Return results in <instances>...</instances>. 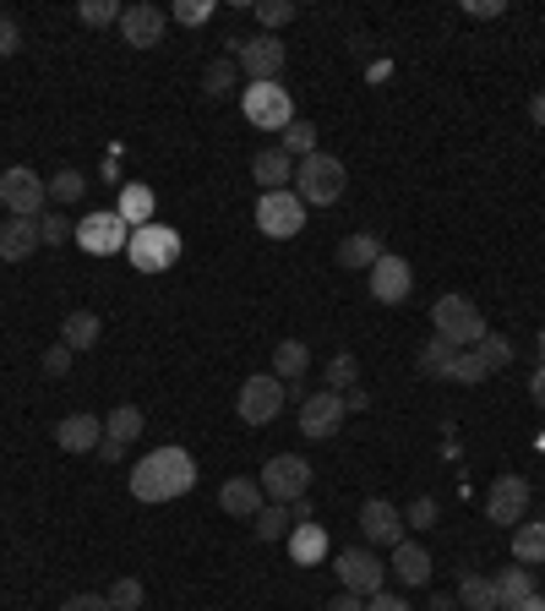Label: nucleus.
<instances>
[{"label":"nucleus","mask_w":545,"mask_h":611,"mask_svg":"<svg viewBox=\"0 0 545 611\" xmlns=\"http://www.w3.org/2000/svg\"><path fill=\"white\" fill-rule=\"evenodd\" d=\"M513 557L519 562H545V519L513 524Z\"/></svg>","instance_id":"30"},{"label":"nucleus","mask_w":545,"mask_h":611,"mask_svg":"<svg viewBox=\"0 0 545 611\" xmlns=\"http://www.w3.org/2000/svg\"><path fill=\"white\" fill-rule=\"evenodd\" d=\"M530 514V481L524 475H496L485 492V519L491 524H524Z\"/></svg>","instance_id":"13"},{"label":"nucleus","mask_w":545,"mask_h":611,"mask_svg":"<svg viewBox=\"0 0 545 611\" xmlns=\"http://www.w3.org/2000/svg\"><path fill=\"white\" fill-rule=\"evenodd\" d=\"M361 535L371 546H398L404 540V514L387 497H365L361 503Z\"/></svg>","instance_id":"17"},{"label":"nucleus","mask_w":545,"mask_h":611,"mask_svg":"<svg viewBox=\"0 0 545 611\" xmlns=\"http://www.w3.org/2000/svg\"><path fill=\"white\" fill-rule=\"evenodd\" d=\"M104 436H115V442H137V436H142V410H137V404H115L109 421H104Z\"/></svg>","instance_id":"31"},{"label":"nucleus","mask_w":545,"mask_h":611,"mask_svg":"<svg viewBox=\"0 0 545 611\" xmlns=\"http://www.w3.org/2000/svg\"><path fill=\"white\" fill-rule=\"evenodd\" d=\"M104 442V426H98V415H66V421H55V447L61 453H93Z\"/></svg>","instance_id":"20"},{"label":"nucleus","mask_w":545,"mask_h":611,"mask_svg":"<svg viewBox=\"0 0 545 611\" xmlns=\"http://www.w3.org/2000/svg\"><path fill=\"white\" fill-rule=\"evenodd\" d=\"M344 186H350V175H344V159H333V154H311V159H295V197L306 202V208H328V202H339L344 197Z\"/></svg>","instance_id":"2"},{"label":"nucleus","mask_w":545,"mask_h":611,"mask_svg":"<svg viewBox=\"0 0 545 611\" xmlns=\"http://www.w3.org/2000/svg\"><path fill=\"white\" fill-rule=\"evenodd\" d=\"M541 349H545V328H541Z\"/></svg>","instance_id":"58"},{"label":"nucleus","mask_w":545,"mask_h":611,"mask_svg":"<svg viewBox=\"0 0 545 611\" xmlns=\"http://www.w3.org/2000/svg\"><path fill=\"white\" fill-rule=\"evenodd\" d=\"M98 459H104V464H120V459H126V442L104 436V442H98Z\"/></svg>","instance_id":"50"},{"label":"nucleus","mask_w":545,"mask_h":611,"mask_svg":"<svg viewBox=\"0 0 545 611\" xmlns=\"http://www.w3.org/2000/svg\"><path fill=\"white\" fill-rule=\"evenodd\" d=\"M431 328H437V339H448L453 349L480 345V339H485V317H480V306H474L469 295H437V306H431Z\"/></svg>","instance_id":"3"},{"label":"nucleus","mask_w":545,"mask_h":611,"mask_svg":"<svg viewBox=\"0 0 545 611\" xmlns=\"http://www.w3.org/2000/svg\"><path fill=\"white\" fill-rule=\"evenodd\" d=\"M61 611H115V607H109V596H72Z\"/></svg>","instance_id":"48"},{"label":"nucleus","mask_w":545,"mask_h":611,"mask_svg":"<svg viewBox=\"0 0 545 611\" xmlns=\"http://www.w3.org/2000/svg\"><path fill=\"white\" fill-rule=\"evenodd\" d=\"M120 11H126V6H115V0H83V6H77V17H83L88 28H109V22H120Z\"/></svg>","instance_id":"40"},{"label":"nucleus","mask_w":545,"mask_h":611,"mask_svg":"<svg viewBox=\"0 0 545 611\" xmlns=\"http://www.w3.org/2000/svg\"><path fill=\"white\" fill-rule=\"evenodd\" d=\"M22 50V28L11 17H0V55H17Z\"/></svg>","instance_id":"47"},{"label":"nucleus","mask_w":545,"mask_h":611,"mask_svg":"<svg viewBox=\"0 0 545 611\" xmlns=\"http://www.w3.org/2000/svg\"><path fill=\"white\" fill-rule=\"evenodd\" d=\"M218 508H224L229 519H257V514H263V481H257V475H229V481L218 486Z\"/></svg>","instance_id":"18"},{"label":"nucleus","mask_w":545,"mask_h":611,"mask_svg":"<svg viewBox=\"0 0 545 611\" xmlns=\"http://www.w3.org/2000/svg\"><path fill=\"white\" fill-rule=\"evenodd\" d=\"M131 262L142 267V273H164L170 262L181 257V235L175 230H164V224H142V230H131Z\"/></svg>","instance_id":"11"},{"label":"nucleus","mask_w":545,"mask_h":611,"mask_svg":"<svg viewBox=\"0 0 545 611\" xmlns=\"http://www.w3.org/2000/svg\"><path fill=\"white\" fill-rule=\"evenodd\" d=\"M530 399L545 410V366H535V377H530Z\"/></svg>","instance_id":"51"},{"label":"nucleus","mask_w":545,"mask_h":611,"mask_svg":"<svg viewBox=\"0 0 545 611\" xmlns=\"http://www.w3.org/2000/svg\"><path fill=\"white\" fill-rule=\"evenodd\" d=\"M83 191H88V175L72 170V165L55 170V180H50V197H55V202H83Z\"/></svg>","instance_id":"37"},{"label":"nucleus","mask_w":545,"mask_h":611,"mask_svg":"<svg viewBox=\"0 0 545 611\" xmlns=\"http://www.w3.org/2000/svg\"><path fill=\"white\" fill-rule=\"evenodd\" d=\"M235 61H241V72H246L252 83H278V72H284V44H278V33H257V39H241Z\"/></svg>","instance_id":"15"},{"label":"nucleus","mask_w":545,"mask_h":611,"mask_svg":"<svg viewBox=\"0 0 545 611\" xmlns=\"http://www.w3.org/2000/svg\"><path fill=\"white\" fill-rule=\"evenodd\" d=\"M382 257H387V252H382V235H371V230L344 235V246H339V262H344V267H365V273H371Z\"/></svg>","instance_id":"26"},{"label":"nucleus","mask_w":545,"mask_h":611,"mask_svg":"<svg viewBox=\"0 0 545 611\" xmlns=\"http://www.w3.org/2000/svg\"><path fill=\"white\" fill-rule=\"evenodd\" d=\"M278 148H284L289 159H311V154H317V126H311V120H289Z\"/></svg>","instance_id":"33"},{"label":"nucleus","mask_w":545,"mask_h":611,"mask_svg":"<svg viewBox=\"0 0 545 611\" xmlns=\"http://www.w3.org/2000/svg\"><path fill=\"white\" fill-rule=\"evenodd\" d=\"M241 109H246V120L257 131H284L295 120V98H289V87L278 83H252L241 93Z\"/></svg>","instance_id":"7"},{"label":"nucleus","mask_w":545,"mask_h":611,"mask_svg":"<svg viewBox=\"0 0 545 611\" xmlns=\"http://www.w3.org/2000/svg\"><path fill=\"white\" fill-rule=\"evenodd\" d=\"M229 87H235V61H229V55H218V61L207 66V77H202V93H207V98H224Z\"/></svg>","instance_id":"39"},{"label":"nucleus","mask_w":545,"mask_h":611,"mask_svg":"<svg viewBox=\"0 0 545 611\" xmlns=\"http://www.w3.org/2000/svg\"><path fill=\"white\" fill-rule=\"evenodd\" d=\"M328 611H365V607H361V596H350V590H344L339 601H328Z\"/></svg>","instance_id":"52"},{"label":"nucleus","mask_w":545,"mask_h":611,"mask_svg":"<svg viewBox=\"0 0 545 611\" xmlns=\"http://www.w3.org/2000/svg\"><path fill=\"white\" fill-rule=\"evenodd\" d=\"M77 246L93 252V257H115V252L131 246V230H126V219L115 208L109 213H88V219H77Z\"/></svg>","instance_id":"10"},{"label":"nucleus","mask_w":545,"mask_h":611,"mask_svg":"<svg viewBox=\"0 0 545 611\" xmlns=\"http://www.w3.org/2000/svg\"><path fill=\"white\" fill-rule=\"evenodd\" d=\"M191 486H196V459L185 447H153L131 470V497L137 503H170V497H185Z\"/></svg>","instance_id":"1"},{"label":"nucleus","mask_w":545,"mask_h":611,"mask_svg":"<svg viewBox=\"0 0 545 611\" xmlns=\"http://www.w3.org/2000/svg\"><path fill=\"white\" fill-rule=\"evenodd\" d=\"M474 355L485 360V371H502V366H513V339H507V334H485V339L474 345Z\"/></svg>","instance_id":"36"},{"label":"nucleus","mask_w":545,"mask_h":611,"mask_svg":"<svg viewBox=\"0 0 545 611\" xmlns=\"http://www.w3.org/2000/svg\"><path fill=\"white\" fill-rule=\"evenodd\" d=\"M491 371H485V360L474 355V349H453V360H448V382H485Z\"/></svg>","instance_id":"35"},{"label":"nucleus","mask_w":545,"mask_h":611,"mask_svg":"<svg viewBox=\"0 0 545 611\" xmlns=\"http://www.w3.org/2000/svg\"><path fill=\"white\" fill-rule=\"evenodd\" d=\"M448 360H453V345H448V339L431 334V339L420 345V371H426V377H448Z\"/></svg>","instance_id":"38"},{"label":"nucleus","mask_w":545,"mask_h":611,"mask_svg":"<svg viewBox=\"0 0 545 611\" xmlns=\"http://www.w3.org/2000/svg\"><path fill=\"white\" fill-rule=\"evenodd\" d=\"M496 584V611H519L530 596H535V579H530V568H507V573H496L491 579Z\"/></svg>","instance_id":"25"},{"label":"nucleus","mask_w":545,"mask_h":611,"mask_svg":"<svg viewBox=\"0 0 545 611\" xmlns=\"http://www.w3.org/2000/svg\"><path fill=\"white\" fill-rule=\"evenodd\" d=\"M257 22L268 33H278L284 22H295V0H257Z\"/></svg>","instance_id":"41"},{"label":"nucleus","mask_w":545,"mask_h":611,"mask_svg":"<svg viewBox=\"0 0 545 611\" xmlns=\"http://www.w3.org/2000/svg\"><path fill=\"white\" fill-rule=\"evenodd\" d=\"M289 557L300 562V568H311V562H322L328 557V529L311 519V524H295L289 529Z\"/></svg>","instance_id":"24"},{"label":"nucleus","mask_w":545,"mask_h":611,"mask_svg":"<svg viewBox=\"0 0 545 611\" xmlns=\"http://www.w3.org/2000/svg\"><path fill=\"white\" fill-rule=\"evenodd\" d=\"M44 371H50V377H66V371H72V349L66 345L44 349Z\"/></svg>","instance_id":"45"},{"label":"nucleus","mask_w":545,"mask_h":611,"mask_svg":"<svg viewBox=\"0 0 545 611\" xmlns=\"http://www.w3.org/2000/svg\"><path fill=\"white\" fill-rule=\"evenodd\" d=\"M344 393H306L300 399V436H311V442H328V436H339V426H344Z\"/></svg>","instance_id":"12"},{"label":"nucleus","mask_w":545,"mask_h":611,"mask_svg":"<svg viewBox=\"0 0 545 611\" xmlns=\"http://www.w3.org/2000/svg\"><path fill=\"white\" fill-rule=\"evenodd\" d=\"M365 611H409V601H398V596H387V590H382V596H371V601H365Z\"/></svg>","instance_id":"49"},{"label":"nucleus","mask_w":545,"mask_h":611,"mask_svg":"<svg viewBox=\"0 0 545 611\" xmlns=\"http://www.w3.org/2000/svg\"><path fill=\"white\" fill-rule=\"evenodd\" d=\"M164 28H170V11H159V6H148V0L120 11V33H126L131 50H153V44H164Z\"/></svg>","instance_id":"16"},{"label":"nucleus","mask_w":545,"mask_h":611,"mask_svg":"<svg viewBox=\"0 0 545 611\" xmlns=\"http://www.w3.org/2000/svg\"><path fill=\"white\" fill-rule=\"evenodd\" d=\"M365 284H371V301H382V306H404V301H409V289H415V267L387 252V257L365 273Z\"/></svg>","instance_id":"14"},{"label":"nucleus","mask_w":545,"mask_h":611,"mask_svg":"<svg viewBox=\"0 0 545 611\" xmlns=\"http://www.w3.org/2000/svg\"><path fill=\"white\" fill-rule=\"evenodd\" d=\"M289 519H295V524H311V503H306V497H300V503H289Z\"/></svg>","instance_id":"54"},{"label":"nucleus","mask_w":545,"mask_h":611,"mask_svg":"<svg viewBox=\"0 0 545 611\" xmlns=\"http://www.w3.org/2000/svg\"><path fill=\"white\" fill-rule=\"evenodd\" d=\"M365 404H371V393H365V388H350V393H344V410H365Z\"/></svg>","instance_id":"53"},{"label":"nucleus","mask_w":545,"mask_h":611,"mask_svg":"<svg viewBox=\"0 0 545 611\" xmlns=\"http://www.w3.org/2000/svg\"><path fill=\"white\" fill-rule=\"evenodd\" d=\"M519 611H545V596H530V601H524Z\"/></svg>","instance_id":"57"},{"label":"nucleus","mask_w":545,"mask_h":611,"mask_svg":"<svg viewBox=\"0 0 545 611\" xmlns=\"http://www.w3.org/2000/svg\"><path fill=\"white\" fill-rule=\"evenodd\" d=\"M458 607L463 611H496V584L480 579V573H463V579H458Z\"/></svg>","instance_id":"29"},{"label":"nucleus","mask_w":545,"mask_h":611,"mask_svg":"<svg viewBox=\"0 0 545 611\" xmlns=\"http://www.w3.org/2000/svg\"><path fill=\"white\" fill-rule=\"evenodd\" d=\"M153 208H159V197L148 191V186H120V202H115V213L126 219V230H142V224H153Z\"/></svg>","instance_id":"23"},{"label":"nucleus","mask_w":545,"mask_h":611,"mask_svg":"<svg viewBox=\"0 0 545 611\" xmlns=\"http://www.w3.org/2000/svg\"><path fill=\"white\" fill-rule=\"evenodd\" d=\"M257 230L272 235V241H289L306 230V202L295 191H263L257 197Z\"/></svg>","instance_id":"8"},{"label":"nucleus","mask_w":545,"mask_h":611,"mask_svg":"<svg viewBox=\"0 0 545 611\" xmlns=\"http://www.w3.org/2000/svg\"><path fill=\"white\" fill-rule=\"evenodd\" d=\"M530 120H535V126H545V93H535V98H530Z\"/></svg>","instance_id":"55"},{"label":"nucleus","mask_w":545,"mask_h":611,"mask_svg":"<svg viewBox=\"0 0 545 611\" xmlns=\"http://www.w3.org/2000/svg\"><path fill=\"white\" fill-rule=\"evenodd\" d=\"M0 202H6L11 219H39L50 208V180L39 170H28V165H11L0 175Z\"/></svg>","instance_id":"4"},{"label":"nucleus","mask_w":545,"mask_h":611,"mask_svg":"<svg viewBox=\"0 0 545 611\" xmlns=\"http://www.w3.org/2000/svg\"><path fill=\"white\" fill-rule=\"evenodd\" d=\"M306 366H311V349L300 345V339H284V345L272 349V377H278V382L306 377Z\"/></svg>","instance_id":"28"},{"label":"nucleus","mask_w":545,"mask_h":611,"mask_svg":"<svg viewBox=\"0 0 545 611\" xmlns=\"http://www.w3.org/2000/svg\"><path fill=\"white\" fill-rule=\"evenodd\" d=\"M333 568H339L344 590H350V596H361V601L382 596V584H387V562H382L376 551H361V546L339 551V557H333Z\"/></svg>","instance_id":"9"},{"label":"nucleus","mask_w":545,"mask_h":611,"mask_svg":"<svg viewBox=\"0 0 545 611\" xmlns=\"http://www.w3.org/2000/svg\"><path fill=\"white\" fill-rule=\"evenodd\" d=\"M170 17H175L181 28H202V22L213 17V6H207V0H181V6H175Z\"/></svg>","instance_id":"44"},{"label":"nucleus","mask_w":545,"mask_h":611,"mask_svg":"<svg viewBox=\"0 0 545 611\" xmlns=\"http://www.w3.org/2000/svg\"><path fill=\"white\" fill-rule=\"evenodd\" d=\"M404 519H409V524H420V529H426V524H437V503H431V497H415Z\"/></svg>","instance_id":"46"},{"label":"nucleus","mask_w":545,"mask_h":611,"mask_svg":"<svg viewBox=\"0 0 545 611\" xmlns=\"http://www.w3.org/2000/svg\"><path fill=\"white\" fill-rule=\"evenodd\" d=\"M77 235V224H66V219H55V213H39V241L44 246H61V241H72Z\"/></svg>","instance_id":"43"},{"label":"nucleus","mask_w":545,"mask_h":611,"mask_svg":"<svg viewBox=\"0 0 545 611\" xmlns=\"http://www.w3.org/2000/svg\"><path fill=\"white\" fill-rule=\"evenodd\" d=\"M44 241H39V219H0V262H28L39 252Z\"/></svg>","instance_id":"19"},{"label":"nucleus","mask_w":545,"mask_h":611,"mask_svg":"<svg viewBox=\"0 0 545 611\" xmlns=\"http://www.w3.org/2000/svg\"><path fill=\"white\" fill-rule=\"evenodd\" d=\"M263 497H272V503H300L306 497V486H311V464L300 459V453H272L268 464H263Z\"/></svg>","instance_id":"6"},{"label":"nucleus","mask_w":545,"mask_h":611,"mask_svg":"<svg viewBox=\"0 0 545 611\" xmlns=\"http://www.w3.org/2000/svg\"><path fill=\"white\" fill-rule=\"evenodd\" d=\"M322 382H328V393H350V388H361V366H355V355H333L328 371H322Z\"/></svg>","instance_id":"34"},{"label":"nucleus","mask_w":545,"mask_h":611,"mask_svg":"<svg viewBox=\"0 0 545 611\" xmlns=\"http://www.w3.org/2000/svg\"><path fill=\"white\" fill-rule=\"evenodd\" d=\"M289 529H295V519H289L284 503H263V514L252 519V535H257V540H278V535H289Z\"/></svg>","instance_id":"32"},{"label":"nucleus","mask_w":545,"mask_h":611,"mask_svg":"<svg viewBox=\"0 0 545 611\" xmlns=\"http://www.w3.org/2000/svg\"><path fill=\"white\" fill-rule=\"evenodd\" d=\"M98 334H104L98 312H66V323H61V345L66 349H93Z\"/></svg>","instance_id":"27"},{"label":"nucleus","mask_w":545,"mask_h":611,"mask_svg":"<svg viewBox=\"0 0 545 611\" xmlns=\"http://www.w3.org/2000/svg\"><path fill=\"white\" fill-rule=\"evenodd\" d=\"M252 175H257L263 191H289V186H295V159H289L284 148H263V154L252 159Z\"/></svg>","instance_id":"21"},{"label":"nucleus","mask_w":545,"mask_h":611,"mask_svg":"<svg viewBox=\"0 0 545 611\" xmlns=\"http://www.w3.org/2000/svg\"><path fill=\"white\" fill-rule=\"evenodd\" d=\"M426 611H458V601H448V596H431V607Z\"/></svg>","instance_id":"56"},{"label":"nucleus","mask_w":545,"mask_h":611,"mask_svg":"<svg viewBox=\"0 0 545 611\" xmlns=\"http://www.w3.org/2000/svg\"><path fill=\"white\" fill-rule=\"evenodd\" d=\"M284 399H289V388H284L272 371L246 377V382H241V393H235V415H241L246 426H268V421H278Z\"/></svg>","instance_id":"5"},{"label":"nucleus","mask_w":545,"mask_h":611,"mask_svg":"<svg viewBox=\"0 0 545 611\" xmlns=\"http://www.w3.org/2000/svg\"><path fill=\"white\" fill-rule=\"evenodd\" d=\"M387 573H398L404 584H426V579H431V551H426V546H415V540H398V546H393Z\"/></svg>","instance_id":"22"},{"label":"nucleus","mask_w":545,"mask_h":611,"mask_svg":"<svg viewBox=\"0 0 545 611\" xmlns=\"http://www.w3.org/2000/svg\"><path fill=\"white\" fill-rule=\"evenodd\" d=\"M109 607H115V611H137V607H142V579H115Z\"/></svg>","instance_id":"42"}]
</instances>
